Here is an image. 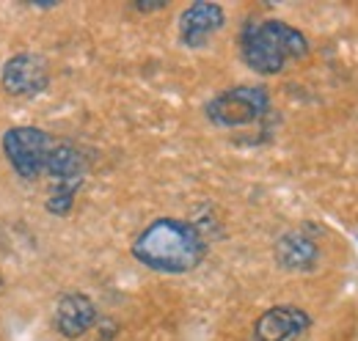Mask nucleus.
<instances>
[{
    "label": "nucleus",
    "instance_id": "1",
    "mask_svg": "<svg viewBox=\"0 0 358 341\" xmlns=\"http://www.w3.org/2000/svg\"><path fill=\"white\" fill-rule=\"evenodd\" d=\"M133 256L143 267L163 275H185L207 256L201 231L179 217H157L133 240Z\"/></svg>",
    "mask_w": 358,
    "mask_h": 341
},
{
    "label": "nucleus",
    "instance_id": "2",
    "mask_svg": "<svg viewBox=\"0 0 358 341\" xmlns=\"http://www.w3.org/2000/svg\"><path fill=\"white\" fill-rule=\"evenodd\" d=\"M306 55V34L284 20H248L240 31V58L251 72L262 78L281 75L292 61H301Z\"/></svg>",
    "mask_w": 358,
    "mask_h": 341
},
{
    "label": "nucleus",
    "instance_id": "3",
    "mask_svg": "<svg viewBox=\"0 0 358 341\" xmlns=\"http://www.w3.org/2000/svg\"><path fill=\"white\" fill-rule=\"evenodd\" d=\"M204 110L215 127L237 129L262 122L273 108H270V94L265 85H234L215 94Z\"/></svg>",
    "mask_w": 358,
    "mask_h": 341
},
{
    "label": "nucleus",
    "instance_id": "4",
    "mask_svg": "<svg viewBox=\"0 0 358 341\" xmlns=\"http://www.w3.org/2000/svg\"><path fill=\"white\" fill-rule=\"evenodd\" d=\"M52 143H55V138L39 127H11L0 138L6 163L25 182H36L45 176L47 154H50Z\"/></svg>",
    "mask_w": 358,
    "mask_h": 341
},
{
    "label": "nucleus",
    "instance_id": "5",
    "mask_svg": "<svg viewBox=\"0 0 358 341\" xmlns=\"http://www.w3.org/2000/svg\"><path fill=\"white\" fill-rule=\"evenodd\" d=\"M0 85L11 96H36L50 85L47 61L36 52H17L0 69Z\"/></svg>",
    "mask_w": 358,
    "mask_h": 341
},
{
    "label": "nucleus",
    "instance_id": "6",
    "mask_svg": "<svg viewBox=\"0 0 358 341\" xmlns=\"http://www.w3.org/2000/svg\"><path fill=\"white\" fill-rule=\"evenodd\" d=\"M312 317L301 305H273L254 322L257 341H306Z\"/></svg>",
    "mask_w": 358,
    "mask_h": 341
},
{
    "label": "nucleus",
    "instance_id": "7",
    "mask_svg": "<svg viewBox=\"0 0 358 341\" xmlns=\"http://www.w3.org/2000/svg\"><path fill=\"white\" fill-rule=\"evenodd\" d=\"M226 25V11L218 3H190L182 14H179L177 31L179 42L190 50H199L204 44H210V39Z\"/></svg>",
    "mask_w": 358,
    "mask_h": 341
},
{
    "label": "nucleus",
    "instance_id": "8",
    "mask_svg": "<svg viewBox=\"0 0 358 341\" xmlns=\"http://www.w3.org/2000/svg\"><path fill=\"white\" fill-rule=\"evenodd\" d=\"M99 319V311L94 305V300L83 292H69V295H61L55 303V317H52V325L58 331V336L64 339H80L86 336L91 328L96 325Z\"/></svg>",
    "mask_w": 358,
    "mask_h": 341
},
{
    "label": "nucleus",
    "instance_id": "9",
    "mask_svg": "<svg viewBox=\"0 0 358 341\" xmlns=\"http://www.w3.org/2000/svg\"><path fill=\"white\" fill-rule=\"evenodd\" d=\"M45 176L52 182V187L72 184L80 187L86 179V157L72 140H55L47 154Z\"/></svg>",
    "mask_w": 358,
    "mask_h": 341
},
{
    "label": "nucleus",
    "instance_id": "10",
    "mask_svg": "<svg viewBox=\"0 0 358 341\" xmlns=\"http://www.w3.org/2000/svg\"><path fill=\"white\" fill-rule=\"evenodd\" d=\"M273 256H275V264L287 273H309L320 261V248L303 231H287L275 240Z\"/></svg>",
    "mask_w": 358,
    "mask_h": 341
},
{
    "label": "nucleus",
    "instance_id": "11",
    "mask_svg": "<svg viewBox=\"0 0 358 341\" xmlns=\"http://www.w3.org/2000/svg\"><path fill=\"white\" fill-rule=\"evenodd\" d=\"M78 190H80V187H72V184L52 187V190H50V198H47V212L58 215V217L69 215V212H72L75 198H78Z\"/></svg>",
    "mask_w": 358,
    "mask_h": 341
},
{
    "label": "nucleus",
    "instance_id": "12",
    "mask_svg": "<svg viewBox=\"0 0 358 341\" xmlns=\"http://www.w3.org/2000/svg\"><path fill=\"white\" fill-rule=\"evenodd\" d=\"M166 6H169V3H163V0H160V3H135L138 11H160V8H166Z\"/></svg>",
    "mask_w": 358,
    "mask_h": 341
},
{
    "label": "nucleus",
    "instance_id": "13",
    "mask_svg": "<svg viewBox=\"0 0 358 341\" xmlns=\"http://www.w3.org/2000/svg\"><path fill=\"white\" fill-rule=\"evenodd\" d=\"M0 289H3V278H0Z\"/></svg>",
    "mask_w": 358,
    "mask_h": 341
}]
</instances>
